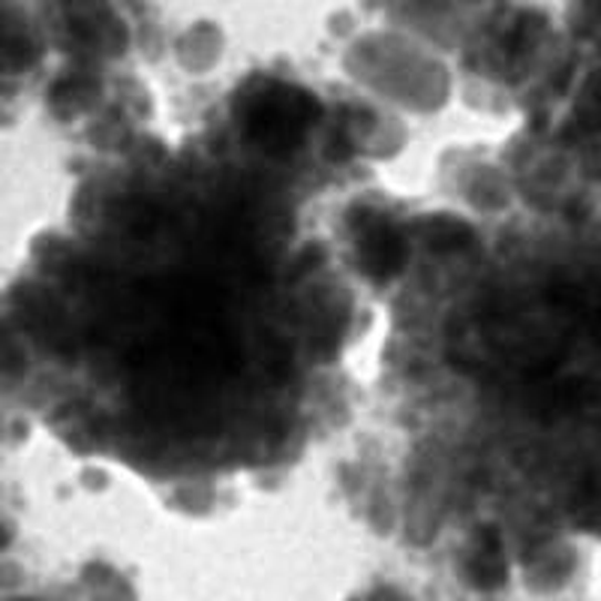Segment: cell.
I'll return each instance as SVG.
<instances>
[{
    "label": "cell",
    "mask_w": 601,
    "mask_h": 601,
    "mask_svg": "<svg viewBox=\"0 0 601 601\" xmlns=\"http://www.w3.org/2000/svg\"><path fill=\"white\" fill-rule=\"evenodd\" d=\"M353 154V145H349V139H346V133H334L332 135V145H328V156L332 160H346V156Z\"/></svg>",
    "instance_id": "5b68a950"
},
{
    "label": "cell",
    "mask_w": 601,
    "mask_h": 601,
    "mask_svg": "<svg viewBox=\"0 0 601 601\" xmlns=\"http://www.w3.org/2000/svg\"><path fill=\"white\" fill-rule=\"evenodd\" d=\"M355 253L361 274L374 283H388L406 265L404 235L379 214H364L355 226Z\"/></svg>",
    "instance_id": "7a4b0ae2"
},
{
    "label": "cell",
    "mask_w": 601,
    "mask_h": 601,
    "mask_svg": "<svg viewBox=\"0 0 601 601\" xmlns=\"http://www.w3.org/2000/svg\"><path fill=\"white\" fill-rule=\"evenodd\" d=\"M244 133L265 154L286 156L304 142V135L322 118L319 100L300 88L268 82L247 94L238 105Z\"/></svg>",
    "instance_id": "6da1fadb"
},
{
    "label": "cell",
    "mask_w": 601,
    "mask_h": 601,
    "mask_svg": "<svg viewBox=\"0 0 601 601\" xmlns=\"http://www.w3.org/2000/svg\"><path fill=\"white\" fill-rule=\"evenodd\" d=\"M469 578L478 590H497L508 578L506 557H502V541L493 527H485L476 532V550L469 560Z\"/></svg>",
    "instance_id": "3957f363"
},
{
    "label": "cell",
    "mask_w": 601,
    "mask_h": 601,
    "mask_svg": "<svg viewBox=\"0 0 601 601\" xmlns=\"http://www.w3.org/2000/svg\"><path fill=\"white\" fill-rule=\"evenodd\" d=\"M421 235L430 244V249H464L472 241V228L464 220L434 217L425 220Z\"/></svg>",
    "instance_id": "277c9868"
}]
</instances>
